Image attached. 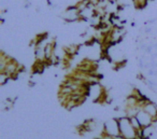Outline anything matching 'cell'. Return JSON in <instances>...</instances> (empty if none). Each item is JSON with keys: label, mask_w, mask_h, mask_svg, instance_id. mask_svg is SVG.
I'll use <instances>...</instances> for the list:
<instances>
[{"label": "cell", "mask_w": 157, "mask_h": 139, "mask_svg": "<svg viewBox=\"0 0 157 139\" xmlns=\"http://www.w3.org/2000/svg\"><path fill=\"white\" fill-rule=\"evenodd\" d=\"M118 125H119V132H121V136L124 139H141L138 137L137 130H135L133 126L130 119L128 116H121L117 118Z\"/></svg>", "instance_id": "cell-1"}, {"label": "cell", "mask_w": 157, "mask_h": 139, "mask_svg": "<svg viewBox=\"0 0 157 139\" xmlns=\"http://www.w3.org/2000/svg\"><path fill=\"white\" fill-rule=\"evenodd\" d=\"M102 134L111 136V137H113V138H114V137H118V136H121L117 118H115V119H110V120H108L107 122H104V124H103Z\"/></svg>", "instance_id": "cell-2"}, {"label": "cell", "mask_w": 157, "mask_h": 139, "mask_svg": "<svg viewBox=\"0 0 157 139\" xmlns=\"http://www.w3.org/2000/svg\"><path fill=\"white\" fill-rule=\"evenodd\" d=\"M23 70H24L23 66L16 62L14 58L11 57L10 59H9L8 64L5 65V69L0 72H5V73H7V74L11 78V79H15V78L18 76V73L22 72Z\"/></svg>", "instance_id": "cell-3"}, {"label": "cell", "mask_w": 157, "mask_h": 139, "mask_svg": "<svg viewBox=\"0 0 157 139\" xmlns=\"http://www.w3.org/2000/svg\"><path fill=\"white\" fill-rule=\"evenodd\" d=\"M61 19H64L67 23H74V22H78L81 21L80 17V10L78 7L74 5H70L64 11V13L61 14Z\"/></svg>", "instance_id": "cell-4"}, {"label": "cell", "mask_w": 157, "mask_h": 139, "mask_svg": "<svg viewBox=\"0 0 157 139\" xmlns=\"http://www.w3.org/2000/svg\"><path fill=\"white\" fill-rule=\"evenodd\" d=\"M140 105H141V108H142L143 110L146 111L147 113L154 119V123H155V119L157 118V105L156 104L144 97L143 99L140 100Z\"/></svg>", "instance_id": "cell-5"}, {"label": "cell", "mask_w": 157, "mask_h": 139, "mask_svg": "<svg viewBox=\"0 0 157 139\" xmlns=\"http://www.w3.org/2000/svg\"><path fill=\"white\" fill-rule=\"evenodd\" d=\"M136 118L140 122V124L142 125V127H147V126H151V125L154 124V119L147 113L146 111L143 110L142 108L139 110Z\"/></svg>", "instance_id": "cell-6"}, {"label": "cell", "mask_w": 157, "mask_h": 139, "mask_svg": "<svg viewBox=\"0 0 157 139\" xmlns=\"http://www.w3.org/2000/svg\"><path fill=\"white\" fill-rule=\"evenodd\" d=\"M154 132H155L154 124L151 125V126H147V127H143L142 133H141V138L142 139H148L151 136H153Z\"/></svg>", "instance_id": "cell-7"}, {"label": "cell", "mask_w": 157, "mask_h": 139, "mask_svg": "<svg viewBox=\"0 0 157 139\" xmlns=\"http://www.w3.org/2000/svg\"><path fill=\"white\" fill-rule=\"evenodd\" d=\"M65 53H66V56L67 57H72V56H74L77 53H78V45H77V44H70V45H68L67 48H65Z\"/></svg>", "instance_id": "cell-8"}, {"label": "cell", "mask_w": 157, "mask_h": 139, "mask_svg": "<svg viewBox=\"0 0 157 139\" xmlns=\"http://www.w3.org/2000/svg\"><path fill=\"white\" fill-rule=\"evenodd\" d=\"M150 0H133V5L137 8V9H143L145 8L148 3Z\"/></svg>", "instance_id": "cell-9"}, {"label": "cell", "mask_w": 157, "mask_h": 139, "mask_svg": "<svg viewBox=\"0 0 157 139\" xmlns=\"http://www.w3.org/2000/svg\"><path fill=\"white\" fill-rule=\"evenodd\" d=\"M9 80H11V78L9 77L7 73H5V72H0V84H1V85H5Z\"/></svg>", "instance_id": "cell-10"}]
</instances>
